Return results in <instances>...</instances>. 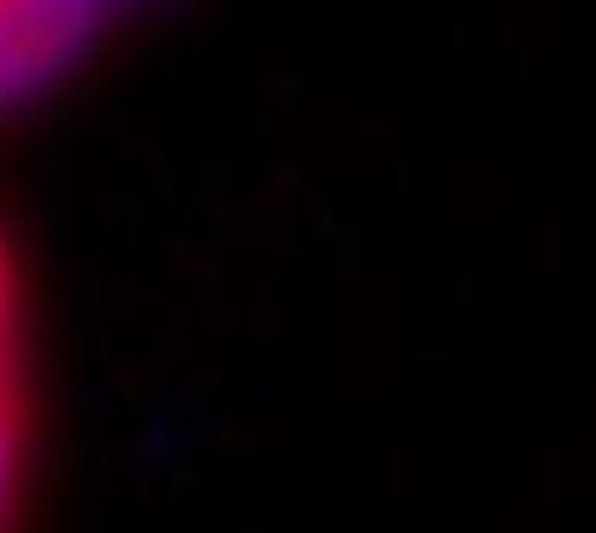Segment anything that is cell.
I'll list each match as a JSON object with an SVG mask.
<instances>
[{
    "label": "cell",
    "instance_id": "cell-2",
    "mask_svg": "<svg viewBox=\"0 0 596 533\" xmlns=\"http://www.w3.org/2000/svg\"><path fill=\"white\" fill-rule=\"evenodd\" d=\"M11 466H16V408H11V283L0 262V518L11 497Z\"/></svg>",
    "mask_w": 596,
    "mask_h": 533
},
{
    "label": "cell",
    "instance_id": "cell-1",
    "mask_svg": "<svg viewBox=\"0 0 596 533\" xmlns=\"http://www.w3.org/2000/svg\"><path fill=\"white\" fill-rule=\"evenodd\" d=\"M136 6L147 0H0V115L48 95Z\"/></svg>",
    "mask_w": 596,
    "mask_h": 533
}]
</instances>
